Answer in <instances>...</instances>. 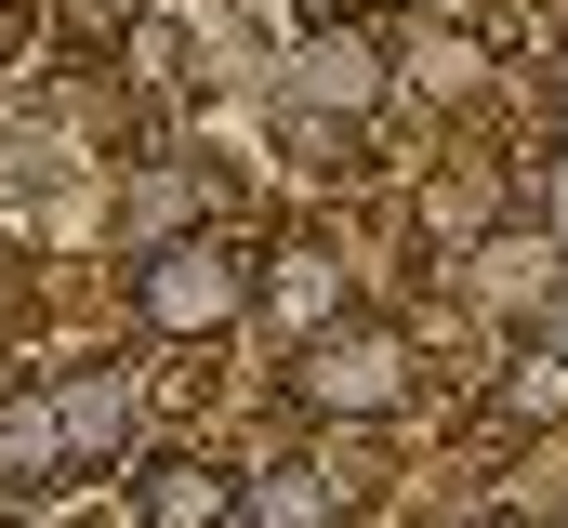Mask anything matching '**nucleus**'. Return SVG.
<instances>
[{
    "label": "nucleus",
    "mask_w": 568,
    "mask_h": 528,
    "mask_svg": "<svg viewBox=\"0 0 568 528\" xmlns=\"http://www.w3.org/2000/svg\"><path fill=\"white\" fill-rule=\"evenodd\" d=\"M291 396H304L317 423H384V409L410 396V331H384V317H331V331H304Z\"/></svg>",
    "instance_id": "1"
},
{
    "label": "nucleus",
    "mask_w": 568,
    "mask_h": 528,
    "mask_svg": "<svg viewBox=\"0 0 568 528\" xmlns=\"http://www.w3.org/2000/svg\"><path fill=\"white\" fill-rule=\"evenodd\" d=\"M133 317L159 331V344H212V331L252 317V264L225 252V238H172V252L133 264Z\"/></svg>",
    "instance_id": "2"
},
{
    "label": "nucleus",
    "mask_w": 568,
    "mask_h": 528,
    "mask_svg": "<svg viewBox=\"0 0 568 528\" xmlns=\"http://www.w3.org/2000/svg\"><path fill=\"white\" fill-rule=\"evenodd\" d=\"M384 93H397V67H384V40H357V27H331V40L291 53V106H304V120H344V132H357Z\"/></svg>",
    "instance_id": "3"
},
{
    "label": "nucleus",
    "mask_w": 568,
    "mask_h": 528,
    "mask_svg": "<svg viewBox=\"0 0 568 528\" xmlns=\"http://www.w3.org/2000/svg\"><path fill=\"white\" fill-rule=\"evenodd\" d=\"M225 528H344V489L317 463H252L239 502H225Z\"/></svg>",
    "instance_id": "4"
},
{
    "label": "nucleus",
    "mask_w": 568,
    "mask_h": 528,
    "mask_svg": "<svg viewBox=\"0 0 568 528\" xmlns=\"http://www.w3.org/2000/svg\"><path fill=\"white\" fill-rule=\"evenodd\" d=\"M53 396V436H67V463H120V436H133V384L120 370H67Z\"/></svg>",
    "instance_id": "5"
},
{
    "label": "nucleus",
    "mask_w": 568,
    "mask_h": 528,
    "mask_svg": "<svg viewBox=\"0 0 568 528\" xmlns=\"http://www.w3.org/2000/svg\"><path fill=\"white\" fill-rule=\"evenodd\" d=\"M225 502H239V476H225V463H199V449L145 463V528H225Z\"/></svg>",
    "instance_id": "6"
},
{
    "label": "nucleus",
    "mask_w": 568,
    "mask_h": 528,
    "mask_svg": "<svg viewBox=\"0 0 568 528\" xmlns=\"http://www.w3.org/2000/svg\"><path fill=\"white\" fill-rule=\"evenodd\" d=\"M120 225H133L145 252L199 238V172H185V159H145V172H133V199H120Z\"/></svg>",
    "instance_id": "7"
},
{
    "label": "nucleus",
    "mask_w": 568,
    "mask_h": 528,
    "mask_svg": "<svg viewBox=\"0 0 568 528\" xmlns=\"http://www.w3.org/2000/svg\"><path fill=\"white\" fill-rule=\"evenodd\" d=\"M53 476H67L53 396H13V409H0V489H53Z\"/></svg>",
    "instance_id": "8"
},
{
    "label": "nucleus",
    "mask_w": 568,
    "mask_h": 528,
    "mask_svg": "<svg viewBox=\"0 0 568 528\" xmlns=\"http://www.w3.org/2000/svg\"><path fill=\"white\" fill-rule=\"evenodd\" d=\"M278 304H291V331H331V317H344V264H331V252H291Z\"/></svg>",
    "instance_id": "9"
},
{
    "label": "nucleus",
    "mask_w": 568,
    "mask_h": 528,
    "mask_svg": "<svg viewBox=\"0 0 568 528\" xmlns=\"http://www.w3.org/2000/svg\"><path fill=\"white\" fill-rule=\"evenodd\" d=\"M503 409H516V423H556V409H568V357H556V344H529V357L503 370Z\"/></svg>",
    "instance_id": "10"
},
{
    "label": "nucleus",
    "mask_w": 568,
    "mask_h": 528,
    "mask_svg": "<svg viewBox=\"0 0 568 528\" xmlns=\"http://www.w3.org/2000/svg\"><path fill=\"white\" fill-rule=\"evenodd\" d=\"M410 80H424V93H476V40H424Z\"/></svg>",
    "instance_id": "11"
},
{
    "label": "nucleus",
    "mask_w": 568,
    "mask_h": 528,
    "mask_svg": "<svg viewBox=\"0 0 568 528\" xmlns=\"http://www.w3.org/2000/svg\"><path fill=\"white\" fill-rule=\"evenodd\" d=\"M529 331H542V344L568 357V277H542V304H529Z\"/></svg>",
    "instance_id": "12"
},
{
    "label": "nucleus",
    "mask_w": 568,
    "mask_h": 528,
    "mask_svg": "<svg viewBox=\"0 0 568 528\" xmlns=\"http://www.w3.org/2000/svg\"><path fill=\"white\" fill-rule=\"evenodd\" d=\"M542 212H556V252H568V159L542 172Z\"/></svg>",
    "instance_id": "13"
},
{
    "label": "nucleus",
    "mask_w": 568,
    "mask_h": 528,
    "mask_svg": "<svg viewBox=\"0 0 568 528\" xmlns=\"http://www.w3.org/2000/svg\"><path fill=\"white\" fill-rule=\"evenodd\" d=\"M463 528H516V516H463Z\"/></svg>",
    "instance_id": "14"
},
{
    "label": "nucleus",
    "mask_w": 568,
    "mask_h": 528,
    "mask_svg": "<svg viewBox=\"0 0 568 528\" xmlns=\"http://www.w3.org/2000/svg\"><path fill=\"white\" fill-rule=\"evenodd\" d=\"M556 93H568V67H556Z\"/></svg>",
    "instance_id": "15"
},
{
    "label": "nucleus",
    "mask_w": 568,
    "mask_h": 528,
    "mask_svg": "<svg viewBox=\"0 0 568 528\" xmlns=\"http://www.w3.org/2000/svg\"><path fill=\"white\" fill-rule=\"evenodd\" d=\"M556 528H568V516H556Z\"/></svg>",
    "instance_id": "16"
}]
</instances>
